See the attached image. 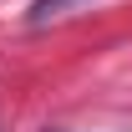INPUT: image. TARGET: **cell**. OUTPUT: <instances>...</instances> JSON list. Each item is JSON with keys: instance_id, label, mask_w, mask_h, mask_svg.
<instances>
[{"instance_id": "cell-1", "label": "cell", "mask_w": 132, "mask_h": 132, "mask_svg": "<svg viewBox=\"0 0 132 132\" xmlns=\"http://www.w3.org/2000/svg\"><path fill=\"white\" fill-rule=\"evenodd\" d=\"M71 5H81V0H36V5H31V20L41 26V20H51V15H66Z\"/></svg>"}]
</instances>
